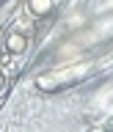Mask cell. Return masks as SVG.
<instances>
[{"instance_id": "obj_1", "label": "cell", "mask_w": 113, "mask_h": 132, "mask_svg": "<svg viewBox=\"0 0 113 132\" xmlns=\"http://www.w3.org/2000/svg\"><path fill=\"white\" fill-rule=\"evenodd\" d=\"M33 33H36V22H33L31 14L17 16L11 28L6 30V39H3V66L8 72H14L17 66L22 63L28 47L33 44Z\"/></svg>"}]
</instances>
